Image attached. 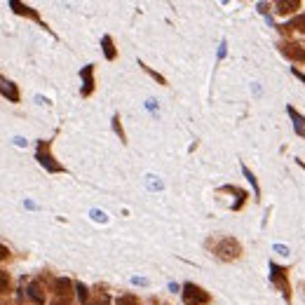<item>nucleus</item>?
<instances>
[{
  "instance_id": "1",
  "label": "nucleus",
  "mask_w": 305,
  "mask_h": 305,
  "mask_svg": "<svg viewBox=\"0 0 305 305\" xmlns=\"http://www.w3.org/2000/svg\"><path fill=\"white\" fill-rule=\"evenodd\" d=\"M214 251H216V256H218L221 261H235V258H239V253H242V247H239L237 239L226 237L216 244Z\"/></svg>"
},
{
  "instance_id": "2",
  "label": "nucleus",
  "mask_w": 305,
  "mask_h": 305,
  "mask_svg": "<svg viewBox=\"0 0 305 305\" xmlns=\"http://www.w3.org/2000/svg\"><path fill=\"white\" fill-rule=\"evenodd\" d=\"M183 303L186 305H207L209 303V293L199 289L195 284H186L183 287Z\"/></svg>"
},
{
  "instance_id": "3",
  "label": "nucleus",
  "mask_w": 305,
  "mask_h": 305,
  "mask_svg": "<svg viewBox=\"0 0 305 305\" xmlns=\"http://www.w3.org/2000/svg\"><path fill=\"white\" fill-rule=\"evenodd\" d=\"M38 160H40V164H42V167H47L50 172H64V167H61V164H56V162H54V158L47 153V146H45V144H40Z\"/></svg>"
},
{
  "instance_id": "4",
  "label": "nucleus",
  "mask_w": 305,
  "mask_h": 305,
  "mask_svg": "<svg viewBox=\"0 0 305 305\" xmlns=\"http://www.w3.org/2000/svg\"><path fill=\"white\" fill-rule=\"evenodd\" d=\"M71 291H73V282H71L68 277L54 279V293H56V296H61V298H68V296H71Z\"/></svg>"
},
{
  "instance_id": "5",
  "label": "nucleus",
  "mask_w": 305,
  "mask_h": 305,
  "mask_svg": "<svg viewBox=\"0 0 305 305\" xmlns=\"http://www.w3.org/2000/svg\"><path fill=\"white\" fill-rule=\"evenodd\" d=\"M0 92H2V96H7L12 104H17V101H19V90H17V85H14V82H10V80H2V78H0Z\"/></svg>"
},
{
  "instance_id": "6",
  "label": "nucleus",
  "mask_w": 305,
  "mask_h": 305,
  "mask_svg": "<svg viewBox=\"0 0 305 305\" xmlns=\"http://www.w3.org/2000/svg\"><path fill=\"white\" fill-rule=\"evenodd\" d=\"M92 71H94L92 66H87V68H85V71H82V75H85V87H82V94H85V96H90V94H92V90H94Z\"/></svg>"
},
{
  "instance_id": "7",
  "label": "nucleus",
  "mask_w": 305,
  "mask_h": 305,
  "mask_svg": "<svg viewBox=\"0 0 305 305\" xmlns=\"http://www.w3.org/2000/svg\"><path fill=\"white\" fill-rule=\"evenodd\" d=\"M284 54H289L296 61H305V50H301L298 45H284Z\"/></svg>"
},
{
  "instance_id": "8",
  "label": "nucleus",
  "mask_w": 305,
  "mask_h": 305,
  "mask_svg": "<svg viewBox=\"0 0 305 305\" xmlns=\"http://www.w3.org/2000/svg\"><path fill=\"white\" fill-rule=\"evenodd\" d=\"M10 5H12V7H14V12H19V14H26V17H31V19H36V21H40V17H38V14L33 12L31 7H26V5H21V2H17V0H12Z\"/></svg>"
},
{
  "instance_id": "9",
  "label": "nucleus",
  "mask_w": 305,
  "mask_h": 305,
  "mask_svg": "<svg viewBox=\"0 0 305 305\" xmlns=\"http://www.w3.org/2000/svg\"><path fill=\"white\" fill-rule=\"evenodd\" d=\"M298 7V0H279L277 2V12L279 14H289Z\"/></svg>"
},
{
  "instance_id": "10",
  "label": "nucleus",
  "mask_w": 305,
  "mask_h": 305,
  "mask_svg": "<svg viewBox=\"0 0 305 305\" xmlns=\"http://www.w3.org/2000/svg\"><path fill=\"white\" fill-rule=\"evenodd\" d=\"M10 287H12V282H10V275H7L5 270H0V296L10 293Z\"/></svg>"
},
{
  "instance_id": "11",
  "label": "nucleus",
  "mask_w": 305,
  "mask_h": 305,
  "mask_svg": "<svg viewBox=\"0 0 305 305\" xmlns=\"http://www.w3.org/2000/svg\"><path fill=\"white\" fill-rule=\"evenodd\" d=\"M28 296H31V298H33L38 305L45 303V296H42V291H40L38 284H31V287H28Z\"/></svg>"
},
{
  "instance_id": "12",
  "label": "nucleus",
  "mask_w": 305,
  "mask_h": 305,
  "mask_svg": "<svg viewBox=\"0 0 305 305\" xmlns=\"http://www.w3.org/2000/svg\"><path fill=\"white\" fill-rule=\"evenodd\" d=\"M104 54H106V59H115V56H118L115 47H113V40H110V36H106V38H104Z\"/></svg>"
},
{
  "instance_id": "13",
  "label": "nucleus",
  "mask_w": 305,
  "mask_h": 305,
  "mask_svg": "<svg viewBox=\"0 0 305 305\" xmlns=\"http://www.w3.org/2000/svg\"><path fill=\"white\" fill-rule=\"evenodd\" d=\"M272 282H277L279 287L287 291V279H284V270H279V268H272Z\"/></svg>"
},
{
  "instance_id": "14",
  "label": "nucleus",
  "mask_w": 305,
  "mask_h": 305,
  "mask_svg": "<svg viewBox=\"0 0 305 305\" xmlns=\"http://www.w3.org/2000/svg\"><path fill=\"white\" fill-rule=\"evenodd\" d=\"M118 305H139V298L134 293H125V296L118 298Z\"/></svg>"
},
{
  "instance_id": "15",
  "label": "nucleus",
  "mask_w": 305,
  "mask_h": 305,
  "mask_svg": "<svg viewBox=\"0 0 305 305\" xmlns=\"http://www.w3.org/2000/svg\"><path fill=\"white\" fill-rule=\"evenodd\" d=\"M141 66H144V71H148V73H150V75H153V78L158 80L160 85H167V80L162 78V75H160V73H155V71H150V68H148V66H146V64H141Z\"/></svg>"
},
{
  "instance_id": "16",
  "label": "nucleus",
  "mask_w": 305,
  "mask_h": 305,
  "mask_svg": "<svg viewBox=\"0 0 305 305\" xmlns=\"http://www.w3.org/2000/svg\"><path fill=\"white\" fill-rule=\"evenodd\" d=\"M10 258V249L5 244H0V261H7Z\"/></svg>"
},
{
  "instance_id": "17",
  "label": "nucleus",
  "mask_w": 305,
  "mask_h": 305,
  "mask_svg": "<svg viewBox=\"0 0 305 305\" xmlns=\"http://www.w3.org/2000/svg\"><path fill=\"white\" fill-rule=\"evenodd\" d=\"M78 296H80V301H87V289L82 284H78Z\"/></svg>"
},
{
  "instance_id": "18",
  "label": "nucleus",
  "mask_w": 305,
  "mask_h": 305,
  "mask_svg": "<svg viewBox=\"0 0 305 305\" xmlns=\"http://www.w3.org/2000/svg\"><path fill=\"white\" fill-rule=\"evenodd\" d=\"M113 122H115V132H118V134H120V139L125 141V134H122V127H120V118H118V115H115V120H113Z\"/></svg>"
},
{
  "instance_id": "19",
  "label": "nucleus",
  "mask_w": 305,
  "mask_h": 305,
  "mask_svg": "<svg viewBox=\"0 0 305 305\" xmlns=\"http://www.w3.org/2000/svg\"><path fill=\"white\" fill-rule=\"evenodd\" d=\"M90 305H108V301H96V303H90Z\"/></svg>"
},
{
  "instance_id": "20",
  "label": "nucleus",
  "mask_w": 305,
  "mask_h": 305,
  "mask_svg": "<svg viewBox=\"0 0 305 305\" xmlns=\"http://www.w3.org/2000/svg\"><path fill=\"white\" fill-rule=\"evenodd\" d=\"M52 305H68V303H64V301H54Z\"/></svg>"
}]
</instances>
